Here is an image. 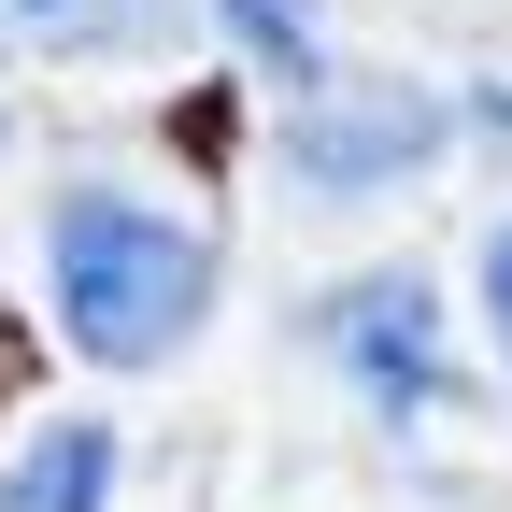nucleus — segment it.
I'll return each instance as SVG.
<instances>
[{
  "mask_svg": "<svg viewBox=\"0 0 512 512\" xmlns=\"http://www.w3.org/2000/svg\"><path fill=\"white\" fill-rule=\"evenodd\" d=\"M43 285H57L72 356L171 370L200 342V313H214V228L143 200V185H114V171H86V185H57V214H43Z\"/></svg>",
  "mask_w": 512,
  "mask_h": 512,
  "instance_id": "obj_1",
  "label": "nucleus"
},
{
  "mask_svg": "<svg viewBox=\"0 0 512 512\" xmlns=\"http://www.w3.org/2000/svg\"><path fill=\"white\" fill-rule=\"evenodd\" d=\"M228 43L271 86H313V72H328V57H313V43H328V0H228Z\"/></svg>",
  "mask_w": 512,
  "mask_h": 512,
  "instance_id": "obj_6",
  "label": "nucleus"
},
{
  "mask_svg": "<svg viewBox=\"0 0 512 512\" xmlns=\"http://www.w3.org/2000/svg\"><path fill=\"white\" fill-rule=\"evenodd\" d=\"M0 143H15V114H0Z\"/></svg>",
  "mask_w": 512,
  "mask_h": 512,
  "instance_id": "obj_8",
  "label": "nucleus"
},
{
  "mask_svg": "<svg viewBox=\"0 0 512 512\" xmlns=\"http://www.w3.org/2000/svg\"><path fill=\"white\" fill-rule=\"evenodd\" d=\"M441 143H456V100L427 72H313L285 100V185L313 214H370L399 185H427Z\"/></svg>",
  "mask_w": 512,
  "mask_h": 512,
  "instance_id": "obj_2",
  "label": "nucleus"
},
{
  "mask_svg": "<svg viewBox=\"0 0 512 512\" xmlns=\"http://www.w3.org/2000/svg\"><path fill=\"white\" fill-rule=\"evenodd\" d=\"M0 512H114V427L100 413H43L0 470Z\"/></svg>",
  "mask_w": 512,
  "mask_h": 512,
  "instance_id": "obj_4",
  "label": "nucleus"
},
{
  "mask_svg": "<svg viewBox=\"0 0 512 512\" xmlns=\"http://www.w3.org/2000/svg\"><path fill=\"white\" fill-rule=\"evenodd\" d=\"M484 328H498V356H512V228L484 242Z\"/></svg>",
  "mask_w": 512,
  "mask_h": 512,
  "instance_id": "obj_7",
  "label": "nucleus"
},
{
  "mask_svg": "<svg viewBox=\"0 0 512 512\" xmlns=\"http://www.w3.org/2000/svg\"><path fill=\"white\" fill-rule=\"evenodd\" d=\"M313 342L342 356V384L370 413H441V384H456V342H441V299L413 271H356L328 313H313Z\"/></svg>",
  "mask_w": 512,
  "mask_h": 512,
  "instance_id": "obj_3",
  "label": "nucleus"
},
{
  "mask_svg": "<svg viewBox=\"0 0 512 512\" xmlns=\"http://www.w3.org/2000/svg\"><path fill=\"white\" fill-rule=\"evenodd\" d=\"M171 15L185 0H0V29L43 57H143V43H171Z\"/></svg>",
  "mask_w": 512,
  "mask_h": 512,
  "instance_id": "obj_5",
  "label": "nucleus"
}]
</instances>
